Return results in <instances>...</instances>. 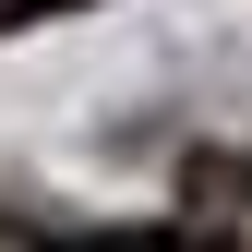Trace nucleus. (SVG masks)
<instances>
[{"mask_svg": "<svg viewBox=\"0 0 252 252\" xmlns=\"http://www.w3.org/2000/svg\"><path fill=\"white\" fill-rule=\"evenodd\" d=\"M48 12H84V0H0V36L12 24H48Z\"/></svg>", "mask_w": 252, "mask_h": 252, "instance_id": "nucleus-1", "label": "nucleus"}]
</instances>
